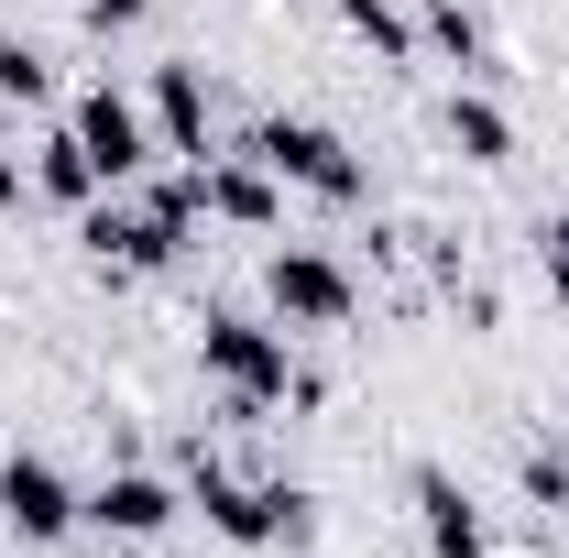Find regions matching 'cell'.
I'll return each mask as SVG.
<instances>
[{
    "instance_id": "cell-12",
    "label": "cell",
    "mask_w": 569,
    "mask_h": 558,
    "mask_svg": "<svg viewBox=\"0 0 569 558\" xmlns=\"http://www.w3.org/2000/svg\"><path fill=\"white\" fill-rule=\"evenodd\" d=\"M33 198H56V209H99L110 187H99V165H88V142L56 132L44 153H33Z\"/></svg>"
},
{
    "instance_id": "cell-16",
    "label": "cell",
    "mask_w": 569,
    "mask_h": 558,
    "mask_svg": "<svg viewBox=\"0 0 569 558\" xmlns=\"http://www.w3.org/2000/svg\"><path fill=\"white\" fill-rule=\"evenodd\" d=\"M526 492L537 515H569V449H526Z\"/></svg>"
},
{
    "instance_id": "cell-5",
    "label": "cell",
    "mask_w": 569,
    "mask_h": 558,
    "mask_svg": "<svg viewBox=\"0 0 569 558\" xmlns=\"http://www.w3.org/2000/svg\"><path fill=\"white\" fill-rule=\"evenodd\" d=\"M77 515H88V492H77L56 460H33V449H11V460H0V526H11V537L56 548V537H77Z\"/></svg>"
},
{
    "instance_id": "cell-7",
    "label": "cell",
    "mask_w": 569,
    "mask_h": 558,
    "mask_svg": "<svg viewBox=\"0 0 569 558\" xmlns=\"http://www.w3.org/2000/svg\"><path fill=\"white\" fill-rule=\"evenodd\" d=\"M406 492H417V537H427V558H493V537H482V504L460 492V471L417 460V471H406Z\"/></svg>"
},
{
    "instance_id": "cell-6",
    "label": "cell",
    "mask_w": 569,
    "mask_h": 558,
    "mask_svg": "<svg viewBox=\"0 0 569 558\" xmlns=\"http://www.w3.org/2000/svg\"><path fill=\"white\" fill-rule=\"evenodd\" d=\"M67 132L88 142V165H99V187H132L142 165H153V132H142V110L121 99V88H88L67 110Z\"/></svg>"
},
{
    "instance_id": "cell-2",
    "label": "cell",
    "mask_w": 569,
    "mask_h": 558,
    "mask_svg": "<svg viewBox=\"0 0 569 558\" xmlns=\"http://www.w3.org/2000/svg\"><path fill=\"white\" fill-rule=\"evenodd\" d=\"M187 504L209 515V537H230V548H296V537H318V504L296 482H241L230 460H209V449H187Z\"/></svg>"
},
{
    "instance_id": "cell-4",
    "label": "cell",
    "mask_w": 569,
    "mask_h": 558,
    "mask_svg": "<svg viewBox=\"0 0 569 558\" xmlns=\"http://www.w3.org/2000/svg\"><path fill=\"white\" fill-rule=\"evenodd\" d=\"M263 296H274L284 329H351V307H361L351 263H340V252H318V241H284L274 263H263Z\"/></svg>"
},
{
    "instance_id": "cell-14",
    "label": "cell",
    "mask_w": 569,
    "mask_h": 558,
    "mask_svg": "<svg viewBox=\"0 0 569 558\" xmlns=\"http://www.w3.org/2000/svg\"><path fill=\"white\" fill-rule=\"evenodd\" d=\"M417 44H438L449 67H482L493 44H482V11L471 0H417Z\"/></svg>"
},
{
    "instance_id": "cell-11",
    "label": "cell",
    "mask_w": 569,
    "mask_h": 558,
    "mask_svg": "<svg viewBox=\"0 0 569 558\" xmlns=\"http://www.w3.org/2000/svg\"><path fill=\"white\" fill-rule=\"evenodd\" d=\"M438 132H449V153H460V165H503V153H515V121H503L482 88H449Z\"/></svg>"
},
{
    "instance_id": "cell-13",
    "label": "cell",
    "mask_w": 569,
    "mask_h": 558,
    "mask_svg": "<svg viewBox=\"0 0 569 558\" xmlns=\"http://www.w3.org/2000/svg\"><path fill=\"white\" fill-rule=\"evenodd\" d=\"M340 22H351L383 67H417V11H406V0H340Z\"/></svg>"
},
{
    "instance_id": "cell-10",
    "label": "cell",
    "mask_w": 569,
    "mask_h": 558,
    "mask_svg": "<svg viewBox=\"0 0 569 558\" xmlns=\"http://www.w3.org/2000/svg\"><path fill=\"white\" fill-rule=\"evenodd\" d=\"M153 132H164V153H187V165H209V77L198 67H153Z\"/></svg>"
},
{
    "instance_id": "cell-8",
    "label": "cell",
    "mask_w": 569,
    "mask_h": 558,
    "mask_svg": "<svg viewBox=\"0 0 569 558\" xmlns=\"http://www.w3.org/2000/svg\"><path fill=\"white\" fill-rule=\"evenodd\" d=\"M198 209L230 219V230H274L284 198H274V176H263L252 153H209V165H198Z\"/></svg>"
},
{
    "instance_id": "cell-1",
    "label": "cell",
    "mask_w": 569,
    "mask_h": 558,
    "mask_svg": "<svg viewBox=\"0 0 569 558\" xmlns=\"http://www.w3.org/2000/svg\"><path fill=\"white\" fill-rule=\"evenodd\" d=\"M198 372L219 383V417L230 427H252L263 406H284V395H318L296 361H284V329H263V318H198Z\"/></svg>"
},
{
    "instance_id": "cell-18",
    "label": "cell",
    "mask_w": 569,
    "mask_h": 558,
    "mask_svg": "<svg viewBox=\"0 0 569 558\" xmlns=\"http://www.w3.org/2000/svg\"><path fill=\"white\" fill-rule=\"evenodd\" d=\"M22 187H33V176H22V165H11V142H0V209H22Z\"/></svg>"
},
{
    "instance_id": "cell-15",
    "label": "cell",
    "mask_w": 569,
    "mask_h": 558,
    "mask_svg": "<svg viewBox=\"0 0 569 558\" xmlns=\"http://www.w3.org/2000/svg\"><path fill=\"white\" fill-rule=\"evenodd\" d=\"M0 99H11V110H44V99H56V67H44L22 33H0Z\"/></svg>"
},
{
    "instance_id": "cell-17",
    "label": "cell",
    "mask_w": 569,
    "mask_h": 558,
    "mask_svg": "<svg viewBox=\"0 0 569 558\" xmlns=\"http://www.w3.org/2000/svg\"><path fill=\"white\" fill-rule=\"evenodd\" d=\"M77 11H88V33H132L153 0H77Z\"/></svg>"
},
{
    "instance_id": "cell-3",
    "label": "cell",
    "mask_w": 569,
    "mask_h": 558,
    "mask_svg": "<svg viewBox=\"0 0 569 558\" xmlns=\"http://www.w3.org/2000/svg\"><path fill=\"white\" fill-rule=\"evenodd\" d=\"M241 153H252V165H263L274 187H307V198H329V209H351L361 187H372L351 142L329 132V121H296V110H274V121H252V132H241Z\"/></svg>"
},
{
    "instance_id": "cell-19",
    "label": "cell",
    "mask_w": 569,
    "mask_h": 558,
    "mask_svg": "<svg viewBox=\"0 0 569 558\" xmlns=\"http://www.w3.org/2000/svg\"><path fill=\"white\" fill-rule=\"evenodd\" d=\"M537 252H548V263H569V209L548 219V230H537Z\"/></svg>"
},
{
    "instance_id": "cell-9",
    "label": "cell",
    "mask_w": 569,
    "mask_h": 558,
    "mask_svg": "<svg viewBox=\"0 0 569 558\" xmlns=\"http://www.w3.org/2000/svg\"><path fill=\"white\" fill-rule=\"evenodd\" d=\"M176 504H187V492L164 482V471H110V482L88 492V526H110V537H164Z\"/></svg>"
}]
</instances>
